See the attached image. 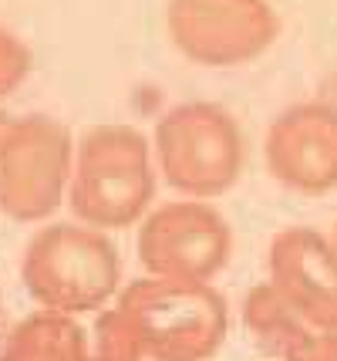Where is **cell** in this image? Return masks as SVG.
<instances>
[{
	"label": "cell",
	"mask_w": 337,
	"mask_h": 361,
	"mask_svg": "<svg viewBox=\"0 0 337 361\" xmlns=\"http://www.w3.org/2000/svg\"><path fill=\"white\" fill-rule=\"evenodd\" d=\"M155 192L152 149L139 128L95 126L75 145L68 203L84 226L125 230L145 216Z\"/></svg>",
	"instance_id": "1"
},
{
	"label": "cell",
	"mask_w": 337,
	"mask_h": 361,
	"mask_svg": "<svg viewBox=\"0 0 337 361\" xmlns=\"http://www.w3.org/2000/svg\"><path fill=\"white\" fill-rule=\"evenodd\" d=\"M334 247H337V240H334Z\"/></svg>",
	"instance_id": "14"
},
{
	"label": "cell",
	"mask_w": 337,
	"mask_h": 361,
	"mask_svg": "<svg viewBox=\"0 0 337 361\" xmlns=\"http://www.w3.org/2000/svg\"><path fill=\"white\" fill-rule=\"evenodd\" d=\"M243 321L253 341L276 361H337V331L307 321L270 283H260L246 294Z\"/></svg>",
	"instance_id": "10"
},
{
	"label": "cell",
	"mask_w": 337,
	"mask_h": 361,
	"mask_svg": "<svg viewBox=\"0 0 337 361\" xmlns=\"http://www.w3.org/2000/svg\"><path fill=\"white\" fill-rule=\"evenodd\" d=\"M229 257L233 230L203 200L159 206L139 230V260L152 277L209 283Z\"/></svg>",
	"instance_id": "7"
},
{
	"label": "cell",
	"mask_w": 337,
	"mask_h": 361,
	"mask_svg": "<svg viewBox=\"0 0 337 361\" xmlns=\"http://www.w3.org/2000/svg\"><path fill=\"white\" fill-rule=\"evenodd\" d=\"M267 169L287 189L327 192L337 186V109L324 102L293 105L267 132Z\"/></svg>",
	"instance_id": "8"
},
{
	"label": "cell",
	"mask_w": 337,
	"mask_h": 361,
	"mask_svg": "<svg viewBox=\"0 0 337 361\" xmlns=\"http://www.w3.org/2000/svg\"><path fill=\"white\" fill-rule=\"evenodd\" d=\"M75 142L58 118L24 115L0 156V209L17 223H41L61 206L71 183Z\"/></svg>",
	"instance_id": "5"
},
{
	"label": "cell",
	"mask_w": 337,
	"mask_h": 361,
	"mask_svg": "<svg viewBox=\"0 0 337 361\" xmlns=\"http://www.w3.org/2000/svg\"><path fill=\"white\" fill-rule=\"evenodd\" d=\"M0 361H91V341L71 314L41 307L11 331Z\"/></svg>",
	"instance_id": "11"
},
{
	"label": "cell",
	"mask_w": 337,
	"mask_h": 361,
	"mask_svg": "<svg viewBox=\"0 0 337 361\" xmlns=\"http://www.w3.org/2000/svg\"><path fill=\"white\" fill-rule=\"evenodd\" d=\"M145 361H206L229 331V311L216 287L196 281L145 277L129 283L118 300Z\"/></svg>",
	"instance_id": "3"
},
{
	"label": "cell",
	"mask_w": 337,
	"mask_h": 361,
	"mask_svg": "<svg viewBox=\"0 0 337 361\" xmlns=\"http://www.w3.org/2000/svg\"><path fill=\"white\" fill-rule=\"evenodd\" d=\"M31 47L24 44L14 31L0 27V98L20 88V81L31 75Z\"/></svg>",
	"instance_id": "12"
},
{
	"label": "cell",
	"mask_w": 337,
	"mask_h": 361,
	"mask_svg": "<svg viewBox=\"0 0 337 361\" xmlns=\"http://www.w3.org/2000/svg\"><path fill=\"white\" fill-rule=\"evenodd\" d=\"M152 149L165 183L189 200H212L233 189L246 159L236 118L212 102L169 109L155 126Z\"/></svg>",
	"instance_id": "4"
},
{
	"label": "cell",
	"mask_w": 337,
	"mask_h": 361,
	"mask_svg": "<svg viewBox=\"0 0 337 361\" xmlns=\"http://www.w3.org/2000/svg\"><path fill=\"white\" fill-rule=\"evenodd\" d=\"M20 281L34 304L75 317L101 311L122 294V260L115 243L95 226L51 223L24 247Z\"/></svg>",
	"instance_id": "2"
},
{
	"label": "cell",
	"mask_w": 337,
	"mask_h": 361,
	"mask_svg": "<svg viewBox=\"0 0 337 361\" xmlns=\"http://www.w3.org/2000/svg\"><path fill=\"white\" fill-rule=\"evenodd\" d=\"M172 44L203 68H236L260 58L280 34L267 0H169Z\"/></svg>",
	"instance_id": "6"
},
{
	"label": "cell",
	"mask_w": 337,
	"mask_h": 361,
	"mask_svg": "<svg viewBox=\"0 0 337 361\" xmlns=\"http://www.w3.org/2000/svg\"><path fill=\"white\" fill-rule=\"evenodd\" d=\"M317 328L337 331V247L310 226H287L270 243L267 281Z\"/></svg>",
	"instance_id": "9"
},
{
	"label": "cell",
	"mask_w": 337,
	"mask_h": 361,
	"mask_svg": "<svg viewBox=\"0 0 337 361\" xmlns=\"http://www.w3.org/2000/svg\"><path fill=\"white\" fill-rule=\"evenodd\" d=\"M14 122H17V118H11L7 111L0 109V156H4V149H7V139H11V132H14Z\"/></svg>",
	"instance_id": "13"
}]
</instances>
